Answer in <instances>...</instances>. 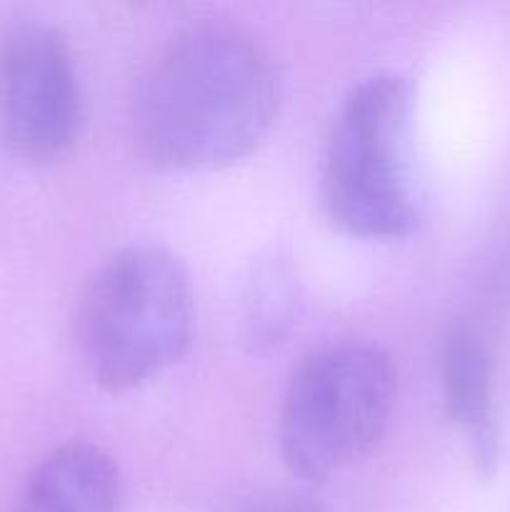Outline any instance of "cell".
I'll return each mask as SVG.
<instances>
[{
    "instance_id": "cell-5",
    "label": "cell",
    "mask_w": 510,
    "mask_h": 512,
    "mask_svg": "<svg viewBox=\"0 0 510 512\" xmlns=\"http://www.w3.org/2000/svg\"><path fill=\"white\" fill-rule=\"evenodd\" d=\"M83 95L70 45L53 25L28 20L0 33V138L33 163L73 148Z\"/></svg>"
},
{
    "instance_id": "cell-4",
    "label": "cell",
    "mask_w": 510,
    "mask_h": 512,
    "mask_svg": "<svg viewBox=\"0 0 510 512\" xmlns=\"http://www.w3.org/2000/svg\"><path fill=\"white\" fill-rule=\"evenodd\" d=\"M398 373L385 350L345 343L310 355L288 385L280 413L285 465L328 480L363 460L390 425Z\"/></svg>"
},
{
    "instance_id": "cell-8",
    "label": "cell",
    "mask_w": 510,
    "mask_h": 512,
    "mask_svg": "<svg viewBox=\"0 0 510 512\" xmlns=\"http://www.w3.org/2000/svg\"><path fill=\"white\" fill-rule=\"evenodd\" d=\"M255 512H323L315 508L313 503H305V500H275V503L263 505Z\"/></svg>"
},
{
    "instance_id": "cell-2",
    "label": "cell",
    "mask_w": 510,
    "mask_h": 512,
    "mask_svg": "<svg viewBox=\"0 0 510 512\" xmlns=\"http://www.w3.org/2000/svg\"><path fill=\"white\" fill-rule=\"evenodd\" d=\"M193 318V285L178 255L140 243L118 250L90 280L75 335L90 378L125 393L183 358Z\"/></svg>"
},
{
    "instance_id": "cell-6",
    "label": "cell",
    "mask_w": 510,
    "mask_h": 512,
    "mask_svg": "<svg viewBox=\"0 0 510 512\" xmlns=\"http://www.w3.org/2000/svg\"><path fill=\"white\" fill-rule=\"evenodd\" d=\"M440 383L450 423L463 435L475 468L493 473L500 455L493 403V365L478 325L453 320L440 348Z\"/></svg>"
},
{
    "instance_id": "cell-7",
    "label": "cell",
    "mask_w": 510,
    "mask_h": 512,
    "mask_svg": "<svg viewBox=\"0 0 510 512\" xmlns=\"http://www.w3.org/2000/svg\"><path fill=\"white\" fill-rule=\"evenodd\" d=\"M120 473L103 448L65 443L25 480L13 512H120Z\"/></svg>"
},
{
    "instance_id": "cell-3",
    "label": "cell",
    "mask_w": 510,
    "mask_h": 512,
    "mask_svg": "<svg viewBox=\"0 0 510 512\" xmlns=\"http://www.w3.org/2000/svg\"><path fill=\"white\" fill-rule=\"evenodd\" d=\"M410 85L373 75L345 95L323 163V205L335 228L363 240H395L420 220L410 163Z\"/></svg>"
},
{
    "instance_id": "cell-1",
    "label": "cell",
    "mask_w": 510,
    "mask_h": 512,
    "mask_svg": "<svg viewBox=\"0 0 510 512\" xmlns=\"http://www.w3.org/2000/svg\"><path fill=\"white\" fill-rule=\"evenodd\" d=\"M280 78L268 50L233 25L175 35L140 75L133 130L150 163L208 173L248 158L273 128Z\"/></svg>"
}]
</instances>
